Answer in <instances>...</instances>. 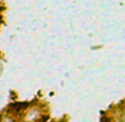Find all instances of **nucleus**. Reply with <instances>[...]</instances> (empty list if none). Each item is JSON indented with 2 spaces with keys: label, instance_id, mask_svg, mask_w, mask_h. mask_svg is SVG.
Listing matches in <instances>:
<instances>
[{
  "label": "nucleus",
  "instance_id": "nucleus-1",
  "mask_svg": "<svg viewBox=\"0 0 125 122\" xmlns=\"http://www.w3.org/2000/svg\"><path fill=\"white\" fill-rule=\"evenodd\" d=\"M24 122H29V121H24Z\"/></svg>",
  "mask_w": 125,
  "mask_h": 122
}]
</instances>
